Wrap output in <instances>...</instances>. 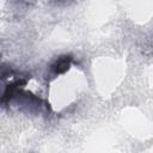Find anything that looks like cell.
<instances>
[{
	"instance_id": "1",
	"label": "cell",
	"mask_w": 153,
	"mask_h": 153,
	"mask_svg": "<svg viewBox=\"0 0 153 153\" xmlns=\"http://www.w3.org/2000/svg\"><path fill=\"white\" fill-rule=\"evenodd\" d=\"M69 65H71V56H61L53 66V71L57 74L65 73L69 68Z\"/></svg>"
}]
</instances>
